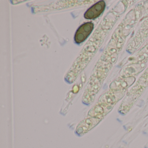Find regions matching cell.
Wrapping results in <instances>:
<instances>
[{"mask_svg": "<svg viewBox=\"0 0 148 148\" xmlns=\"http://www.w3.org/2000/svg\"><path fill=\"white\" fill-rule=\"evenodd\" d=\"M105 8L104 1H100L93 5L85 13L84 18L87 19H93L100 15Z\"/></svg>", "mask_w": 148, "mask_h": 148, "instance_id": "obj_2", "label": "cell"}, {"mask_svg": "<svg viewBox=\"0 0 148 148\" xmlns=\"http://www.w3.org/2000/svg\"><path fill=\"white\" fill-rule=\"evenodd\" d=\"M93 24L92 23H85L78 29L75 34L74 40L77 44L84 42L92 32Z\"/></svg>", "mask_w": 148, "mask_h": 148, "instance_id": "obj_1", "label": "cell"}]
</instances>
